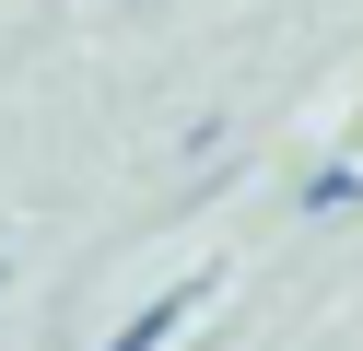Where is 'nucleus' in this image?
<instances>
[{"label": "nucleus", "instance_id": "nucleus-2", "mask_svg": "<svg viewBox=\"0 0 363 351\" xmlns=\"http://www.w3.org/2000/svg\"><path fill=\"white\" fill-rule=\"evenodd\" d=\"M363 199V164H316L305 176V211H352Z\"/></svg>", "mask_w": 363, "mask_h": 351}, {"label": "nucleus", "instance_id": "nucleus-1", "mask_svg": "<svg viewBox=\"0 0 363 351\" xmlns=\"http://www.w3.org/2000/svg\"><path fill=\"white\" fill-rule=\"evenodd\" d=\"M188 304H199V281H176V293H164V304H141V316H129V328H118L106 351H164L176 328H188Z\"/></svg>", "mask_w": 363, "mask_h": 351}]
</instances>
